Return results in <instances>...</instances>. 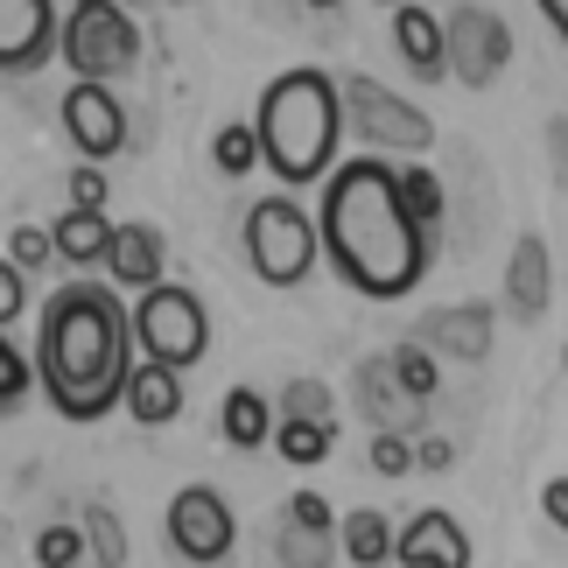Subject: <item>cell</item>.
Here are the masks:
<instances>
[{"mask_svg": "<svg viewBox=\"0 0 568 568\" xmlns=\"http://www.w3.org/2000/svg\"><path fill=\"white\" fill-rule=\"evenodd\" d=\"M316 232H323V260L337 267V281L365 302H400L428 274V232L435 225L414 217L400 169L379 155H352L323 176Z\"/></svg>", "mask_w": 568, "mask_h": 568, "instance_id": "1", "label": "cell"}, {"mask_svg": "<svg viewBox=\"0 0 568 568\" xmlns=\"http://www.w3.org/2000/svg\"><path fill=\"white\" fill-rule=\"evenodd\" d=\"M134 310L105 281H71L42 302L36 323V379L63 422H105L126 400L134 373Z\"/></svg>", "mask_w": 568, "mask_h": 568, "instance_id": "2", "label": "cell"}, {"mask_svg": "<svg viewBox=\"0 0 568 568\" xmlns=\"http://www.w3.org/2000/svg\"><path fill=\"white\" fill-rule=\"evenodd\" d=\"M260 162L274 169L288 190H310L337 169V141H344V84L316 63L281 71L260 92Z\"/></svg>", "mask_w": 568, "mask_h": 568, "instance_id": "3", "label": "cell"}, {"mask_svg": "<svg viewBox=\"0 0 568 568\" xmlns=\"http://www.w3.org/2000/svg\"><path fill=\"white\" fill-rule=\"evenodd\" d=\"M323 253V232H316V211L295 204V190L281 183L274 196H260L246 211V260L267 288H302Z\"/></svg>", "mask_w": 568, "mask_h": 568, "instance_id": "4", "label": "cell"}, {"mask_svg": "<svg viewBox=\"0 0 568 568\" xmlns=\"http://www.w3.org/2000/svg\"><path fill=\"white\" fill-rule=\"evenodd\" d=\"M57 57L71 63V78H126L141 63V29H134V8L126 0H71L63 14V42Z\"/></svg>", "mask_w": 568, "mask_h": 568, "instance_id": "5", "label": "cell"}, {"mask_svg": "<svg viewBox=\"0 0 568 568\" xmlns=\"http://www.w3.org/2000/svg\"><path fill=\"white\" fill-rule=\"evenodd\" d=\"M337 84H344V126H352L358 148H373V155H428L435 148V120L373 71H352Z\"/></svg>", "mask_w": 568, "mask_h": 568, "instance_id": "6", "label": "cell"}, {"mask_svg": "<svg viewBox=\"0 0 568 568\" xmlns=\"http://www.w3.org/2000/svg\"><path fill=\"white\" fill-rule=\"evenodd\" d=\"M134 344H141V358H162V365H176V373H190V365L211 352L204 295L183 288V281H155V288H141L134 295Z\"/></svg>", "mask_w": 568, "mask_h": 568, "instance_id": "7", "label": "cell"}, {"mask_svg": "<svg viewBox=\"0 0 568 568\" xmlns=\"http://www.w3.org/2000/svg\"><path fill=\"white\" fill-rule=\"evenodd\" d=\"M232 540H239V519L217 485H190L169 498V548H176V561H225Z\"/></svg>", "mask_w": 568, "mask_h": 568, "instance_id": "8", "label": "cell"}, {"mask_svg": "<svg viewBox=\"0 0 568 568\" xmlns=\"http://www.w3.org/2000/svg\"><path fill=\"white\" fill-rule=\"evenodd\" d=\"M443 29H449V78H464L470 92L498 84V71L513 63V29L506 21H498L491 8H477V0H464Z\"/></svg>", "mask_w": 568, "mask_h": 568, "instance_id": "9", "label": "cell"}, {"mask_svg": "<svg viewBox=\"0 0 568 568\" xmlns=\"http://www.w3.org/2000/svg\"><path fill=\"white\" fill-rule=\"evenodd\" d=\"M63 134L84 162H113L126 148V99L105 78H71L63 92Z\"/></svg>", "mask_w": 568, "mask_h": 568, "instance_id": "10", "label": "cell"}, {"mask_svg": "<svg viewBox=\"0 0 568 568\" xmlns=\"http://www.w3.org/2000/svg\"><path fill=\"white\" fill-rule=\"evenodd\" d=\"M63 42L57 0H0V78H36Z\"/></svg>", "mask_w": 568, "mask_h": 568, "instance_id": "11", "label": "cell"}, {"mask_svg": "<svg viewBox=\"0 0 568 568\" xmlns=\"http://www.w3.org/2000/svg\"><path fill=\"white\" fill-rule=\"evenodd\" d=\"M358 407H365L373 428H400V435H422V414H428V400L400 386V373H393L386 352L358 365Z\"/></svg>", "mask_w": 568, "mask_h": 568, "instance_id": "12", "label": "cell"}, {"mask_svg": "<svg viewBox=\"0 0 568 568\" xmlns=\"http://www.w3.org/2000/svg\"><path fill=\"white\" fill-rule=\"evenodd\" d=\"M393 561L400 568H470V534L449 513H414L393 534Z\"/></svg>", "mask_w": 568, "mask_h": 568, "instance_id": "13", "label": "cell"}, {"mask_svg": "<svg viewBox=\"0 0 568 568\" xmlns=\"http://www.w3.org/2000/svg\"><path fill=\"white\" fill-rule=\"evenodd\" d=\"M414 337L428 344V352L443 358H485L491 352V302H449V310H428L422 323H414Z\"/></svg>", "mask_w": 568, "mask_h": 568, "instance_id": "14", "label": "cell"}, {"mask_svg": "<svg viewBox=\"0 0 568 568\" xmlns=\"http://www.w3.org/2000/svg\"><path fill=\"white\" fill-rule=\"evenodd\" d=\"M548 295H555V260H548V239L540 232H519V246L506 260V310L519 323H540L548 316Z\"/></svg>", "mask_w": 568, "mask_h": 568, "instance_id": "15", "label": "cell"}, {"mask_svg": "<svg viewBox=\"0 0 568 568\" xmlns=\"http://www.w3.org/2000/svg\"><path fill=\"white\" fill-rule=\"evenodd\" d=\"M393 50H400L414 78H449V29L428 8H414V0L393 8Z\"/></svg>", "mask_w": 568, "mask_h": 568, "instance_id": "16", "label": "cell"}, {"mask_svg": "<svg viewBox=\"0 0 568 568\" xmlns=\"http://www.w3.org/2000/svg\"><path fill=\"white\" fill-rule=\"evenodd\" d=\"M162 267H169V253H162L155 225H113V246H105V274H113V288L141 295V288L162 281Z\"/></svg>", "mask_w": 568, "mask_h": 568, "instance_id": "17", "label": "cell"}, {"mask_svg": "<svg viewBox=\"0 0 568 568\" xmlns=\"http://www.w3.org/2000/svg\"><path fill=\"white\" fill-rule=\"evenodd\" d=\"M126 414L141 428H169L183 414V373L162 358H134V373H126Z\"/></svg>", "mask_w": 568, "mask_h": 568, "instance_id": "18", "label": "cell"}, {"mask_svg": "<svg viewBox=\"0 0 568 568\" xmlns=\"http://www.w3.org/2000/svg\"><path fill=\"white\" fill-rule=\"evenodd\" d=\"M50 232H57V260H71V267H105V246H113V217L105 211L71 204Z\"/></svg>", "mask_w": 568, "mask_h": 568, "instance_id": "19", "label": "cell"}, {"mask_svg": "<svg viewBox=\"0 0 568 568\" xmlns=\"http://www.w3.org/2000/svg\"><path fill=\"white\" fill-rule=\"evenodd\" d=\"M274 449H281V464L316 470L323 456L337 449V422H331V414H281V422H274Z\"/></svg>", "mask_w": 568, "mask_h": 568, "instance_id": "20", "label": "cell"}, {"mask_svg": "<svg viewBox=\"0 0 568 568\" xmlns=\"http://www.w3.org/2000/svg\"><path fill=\"white\" fill-rule=\"evenodd\" d=\"M217 435H225L232 449H260V443H274V407H267V393L232 386V393H225V407H217Z\"/></svg>", "mask_w": 568, "mask_h": 568, "instance_id": "21", "label": "cell"}, {"mask_svg": "<svg viewBox=\"0 0 568 568\" xmlns=\"http://www.w3.org/2000/svg\"><path fill=\"white\" fill-rule=\"evenodd\" d=\"M337 548L352 555V568H379L393 561V527H386V513H352L337 527Z\"/></svg>", "mask_w": 568, "mask_h": 568, "instance_id": "22", "label": "cell"}, {"mask_svg": "<svg viewBox=\"0 0 568 568\" xmlns=\"http://www.w3.org/2000/svg\"><path fill=\"white\" fill-rule=\"evenodd\" d=\"M36 386H42V379H36V358H21V352H14V337L0 331V422L29 407V393H36Z\"/></svg>", "mask_w": 568, "mask_h": 568, "instance_id": "23", "label": "cell"}, {"mask_svg": "<svg viewBox=\"0 0 568 568\" xmlns=\"http://www.w3.org/2000/svg\"><path fill=\"white\" fill-rule=\"evenodd\" d=\"M211 162H217V176H253L260 169V126H217V141H211Z\"/></svg>", "mask_w": 568, "mask_h": 568, "instance_id": "24", "label": "cell"}, {"mask_svg": "<svg viewBox=\"0 0 568 568\" xmlns=\"http://www.w3.org/2000/svg\"><path fill=\"white\" fill-rule=\"evenodd\" d=\"M36 561H42V568H78V561H92L84 519H78V527H42V534H36Z\"/></svg>", "mask_w": 568, "mask_h": 568, "instance_id": "25", "label": "cell"}, {"mask_svg": "<svg viewBox=\"0 0 568 568\" xmlns=\"http://www.w3.org/2000/svg\"><path fill=\"white\" fill-rule=\"evenodd\" d=\"M393 373H400V386L407 393H422V400H435V386H443V379H435V352H428V344L422 337H414V344H393Z\"/></svg>", "mask_w": 568, "mask_h": 568, "instance_id": "26", "label": "cell"}, {"mask_svg": "<svg viewBox=\"0 0 568 568\" xmlns=\"http://www.w3.org/2000/svg\"><path fill=\"white\" fill-rule=\"evenodd\" d=\"M84 540H92V561H105V568H126V534H120V519L105 513V506H84Z\"/></svg>", "mask_w": 568, "mask_h": 568, "instance_id": "27", "label": "cell"}, {"mask_svg": "<svg viewBox=\"0 0 568 568\" xmlns=\"http://www.w3.org/2000/svg\"><path fill=\"white\" fill-rule=\"evenodd\" d=\"M400 190H407V204H414L422 225H443V176H435L428 162H407L400 169Z\"/></svg>", "mask_w": 568, "mask_h": 568, "instance_id": "28", "label": "cell"}, {"mask_svg": "<svg viewBox=\"0 0 568 568\" xmlns=\"http://www.w3.org/2000/svg\"><path fill=\"white\" fill-rule=\"evenodd\" d=\"M281 527H295L302 540H331V534H337V519H331V506H323V491H295Z\"/></svg>", "mask_w": 568, "mask_h": 568, "instance_id": "29", "label": "cell"}, {"mask_svg": "<svg viewBox=\"0 0 568 568\" xmlns=\"http://www.w3.org/2000/svg\"><path fill=\"white\" fill-rule=\"evenodd\" d=\"M373 470H379V477H407V470H414V435L373 428Z\"/></svg>", "mask_w": 568, "mask_h": 568, "instance_id": "30", "label": "cell"}, {"mask_svg": "<svg viewBox=\"0 0 568 568\" xmlns=\"http://www.w3.org/2000/svg\"><path fill=\"white\" fill-rule=\"evenodd\" d=\"M8 253H14V267H50V260H57V232H42V225H14L8 232Z\"/></svg>", "mask_w": 568, "mask_h": 568, "instance_id": "31", "label": "cell"}, {"mask_svg": "<svg viewBox=\"0 0 568 568\" xmlns=\"http://www.w3.org/2000/svg\"><path fill=\"white\" fill-rule=\"evenodd\" d=\"M281 414H331V422H337V400H331L323 379H288V386H281Z\"/></svg>", "mask_w": 568, "mask_h": 568, "instance_id": "32", "label": "cell"}, {"mask_svg": "<svg viewBox=\"0 0 568 568\" xmlns=\"http://www.w3.org/2000/svg\"><path fill=\"white\" fill-rule=\"evenodd\" d=\"M29 310V267H14V253L0 260V331H8V323Z\"/></svg>", "mask_w": 568, "mask_h": 568, "instance_id": "33", "label": "cell"}, {"mask_svg": "<svg viewBox=\"0 0 568 568\" xmlns=\"http://www.w3.org/2000/svg\"><path fill=\"white\" fill-rule=\"evenodd\" d=\"M105 196H113V183H105V162H84V169H71V204H84V211H105Z\"/></svg>", "mask_w": 568, "mask_h": 568, "instance_id": "34", "label": "cell"}, {"mask_svg": "<svg viewBox=\"0 0 568 568\" xmlns=\"http://www.w3.org/2000/svg\"><path fill=\"white\" fill-rule=\"evenodd\" d=\"M414 464H422V470H449V464H456V443L428 435V443H414Z\"/></svg>", "mask_w": 568, "mask_h": 568, "instance_id": "35", "label": "cell"}, {"mask_svg": "<svg viewBox=\"0 0 568 568\" xmlns=\"http://www.w3.org/2000/svg\"><path fill=\"white\" fill-rule=\"evenodd\" d=\"M540 506H548V519H555V527L568 534V477H555V485L540 491Z\"/></svg>", "mask_w": 568, "mask_h": 568, "instance_id": "36", "label": "cell"}, {"mask_svg": "<svg viewBox=\"0 0 568 568\" xmlns=\"http://www.w3.org/2000/svg\"><path fill=\"white\" fill-rule=\"evenodd\" d=\"M540 14H548V29L568 42V0H540Z\"/></svg>", "mask_w": 568, "mask_h": 568, "instance_id": "37", "label": "cell"}, {"mask_svg": "<svg viewBox=\"0 0 568 568\" xmlns=\"http://www.w3.org/2000/svg\"><path fill=\"white\" fill-rule=\"evenodd\" d=\"M310 8H316V14H331V8H344V0H310Z\"/></svg>", "mask_w": 568, "mask_h": 568, "instance_id": "38", "label": "cell"}, {"mask_svg": "<svg viewBox=\"0 0 568 568\" xmlns=\"http://www.w3.org/2000/svg\"><path fill=\"white\" fill-rule=\"evenodd\" d=\"M379 8H400V0H379Z\"/></svg>", "mask_w": 568, "mask_h": 568, "instance_id": "39", "label": "cell"}, {"mask_svg": "<svg viewBox=\"0 0 568 568\" xmlns=\"http://www.w3.org/2000/svg\"><path fill=\"white\" fill-rule=\"evenodd\" d=\"M561 365H568V344H561Z\"/></svg>", "mask_w": 568, "mask_h": 568, "instance_id": "40", "label": "cell"}, {"mask_svg": "<svg viewBox=\"0 0 568 568\" xmlns=\"http://www.w3.org/2000/svg\"><path fill=\"white\" fill-rule=\"evenodd\" d=\"M126 8H141V0H126Z\"/></svg>", "mask_w": 568, "mask_h": 568, "instance_id": "41", "label": "cell"}]
</instances>
